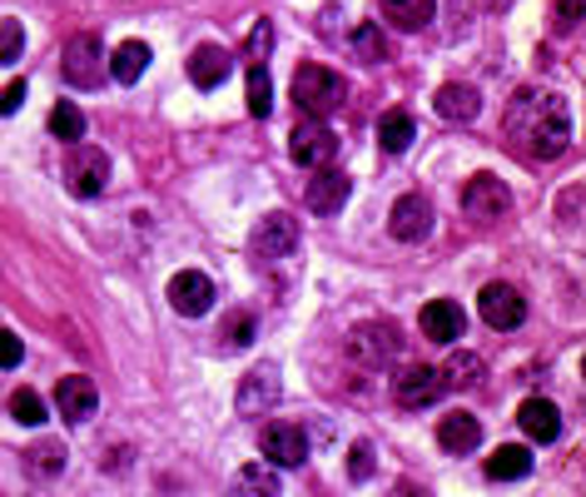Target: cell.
I'll list each match as a JSON object with an SVG mask.
<instances>
[{"label": "cell", "instance_id": "obj_1", "mask_svg": "<svg viewBox=\"0 0 586 497\" xmlns=\"http://www.w3.org/2000/svg\"><path fill=\"white\" fill-rule=\"evenodd\" d=\"M507 135L532 155V160H552V155L567 150L572 140V120L562 95H542V90H522L507 105Z\"/></svg>", "mask_w": 586, "mask_h": 497}, {"label": "cell", "instance_id": "obj_2", "mask_svg": "<svg viewBox=\"0 0 586 497\" xmlns=\"http://www.w3.org/2000/svg\"><path fill=\"white\" fill-rule=\"evenodd\" d=\"M344 100H348V85H344V76H334L328 66H304L294 76V105L304 115H314V120L334 115Z\"/></svg>", "mask_w": 586, "mask_h": 497}, {"label": "cell", "instance_id": "obj_3", "mask_svg": "<svg viewBox=\"0 0 586 497\" xmlns=\"http://www.w3.org/2000/svg\"><path fill=\"white\" fill-rule=\"evenodd\" d=\"M463 215L477 219V225H503L513 215V189L497 175H473L463 189Z\"/></svg>", "mask_w": 586, "mask_h": 497}, {"label": "cell", "instance_id": "obj_4", "mask_svg": "<svg viewBox=\"0 0 586 497\" xmlns=\"http://www.w3.org/2000/svg\"><path fill=\"white\" fill-rule=\"evenodd\" d=\"M348 354H354V364H364V368H388L393 358L403 354V334L383 319H368L348 334Z\"/></svg>", "mask_w": 586, "mask_h": 497}, {"label": "cell", "instance_id": "obj_5", "mask_svg": "<svg viewBox=\"0 0 586 497\" xmlns=\"http://www.w3.org/2000/svg\"><path fill=\"white\" fill-rule=\"evenodd\" d=\"M66 80L75 90H100L105 80H110V66H105V40L100 36H75L66 46Z\"/></svg>", "mask_w": 586, "mask_h": 497}, {"label": "cell", "instance_id": "obj_6", "mask_svg": "<svg viewBox=\"0 0 586 497\" xmlns=\"http://www.w3.org/2000/svg\"><path fill=\"white\" fill-rule=\"evenodd\" d=\"M289 155H294V165H304V169H328L338 155V135L328 130L324 120H304L289 135Z\"/></svg>", "mask_w": 586, "mask_h": 497}, {"label": "cell", "instance_id": "obj_7", "mask_svg": "<svg viewBox=\"0 0 586 497\" xmlns=\"http://www.w3.org/2000/svg\"><path fill=\"white\" fill-rule=\"evenodd\" d=\"M105 179H110V155L95 150V145H75V150H70V165H66L70 195L95 199V195L105 189Z\"/></svg>", "mask_w": 586, "mask_h": 497}, {"label": "cell", "instance_id": "obj_8", "mask_svg": "<svg viewBox=\"0 0 586 497\" xmlns=\"http://www.w3.org/2000/svg\"><path fill=\"white\" fill-rule=\"evenodd\" d=\"M433 199L428 195H403L393 199V215H388V229L393 239H403V245H423V239L433 235Z\"/></svg>", "mask_w": 586, "mask_h": 497}, {"label": "cell", "instance_id": "obj_9", "mask_svg": "<svg viewBox=\"0 0 586 497\" xmlns=\"http://www.w3.org/2000/svg\"><path fill=\"white\" fill-rule=\"evenodd\" d=\"M477 314H483L497 334H513V329H522V319H527V299H522L513 284H487V289L477 294Z\"/></svg>", "mask_w": 586, "mask_h": 497}, {"label": "cell", "instance_id": "obj_10", "mask_svg": "<svg viewBox=\"0 0 586 497\" xmlns=\"http://www.w3.org/2000/svg\"><path fill=\"white\" fill-rule=\"evenodd\" d=\"M254 259H289L298 249V219L294 215H264L249 239Z\"/></svg>", "mask_w": 586, "mask_h": 497}, {"label": "cell", "instance_id": "obj_11", "mask_svg": "<svg viewBox=\"0 0 586 497\" xmlns=\"http://www.w3.org/2000/svg\"><path fill=\"white\" fill-rule=\"evenodd\" d=\"M169 304H175V314H185V319H199V314L215 309V279L199 269H179L175 279H169Z\"/></svg>", "mask_w": 586, "mask_h": 497}, {"label": "cell", "instance_id": "obj_12", "mask_svg": "<svg viewBox=\"0 0 586 497\" xmlns=\"http://www.w3.org/2000/svg\"><path fill=\"white\" fill-rule=\"evenodd\" d=\"M274 404H279V368H274V364L249 368V374H244V384H239L234 408H239L244 418H259V414H269Z\"/></svg>", "mask_w": 586, "mask_h": 497}, {"label": "cell", "instance_id": "obj_13", "mask_svg": "<svg viewBox=\"0 0 586 497\" xmlns=\"http://www.w3.org/2000/svg\"><path fill=\"white\" fill-rule=\"evenodd\" d=\"M259 448L269 458V468H298L308 458V433L294 428V423H274V428L259 433Z\"/></svg>", "mask_w": 586, "mask_h": 497}, {"label": "cell", "instance_id": "obj_14", "mask_svg": "<svg viewBox=\"0 0 586 497\" xmlns=\"http://www.w3.org/2000/svg\"><path fill=\"white\" fill-rule=\"evenodd\" d=\"M348 195H354V179H348L344 169H314V179H308V189H304L314 215H338V209L348 205Z\"/></svg>", "mask_w": 586, "mask_h": 497}, {"label": "cell", "instance_id": "obj_15", "mask_svg": "<svg viewBox=\"0 0 586 497\" xmlns=\"http://www.w3.org/2000/svg\"><path fill=\"white\" fill-rule=\"evenodd\" d=\"M56 408H60V418H66V423H90V418H95V408H100V388H95L85 374L60 378V388H56Z\"/></svg>", "mask_w": 586, "mask_h": 497}, {"label": "cell", "instance_id": "obj_16", "mask_svg": "<svg viewBox=\"0 0 586 497\" xmlns=\"http://www.w3.org/2000/svg\"><path fill=\"white\" fill-rule=\"evenodd\" d=\"M393 398H398L403 408H433L443 398V374L438 368H408L403 378H393Z\"/></svg>", "mask_w": 586, "mask_h": 497}, {"label": "cell", "instance_id": "obj_17", "mask_svg": "<svg viewBox=\"0 0 586 497\" xmlns=\"http://www.w3.org/2000/svg\"><path fill=\"white\" fill-rule=\"evenodd\" d=\"M418 329H423V338H433V344H453V338H463V329H467V314H463V304H453V299H433L428 309L418 314Z\"/></svg>", "mask_w": 586, "mask_h": 497}, {"label": "cell", "instance_id": "obj_18", "mask_svg": "<svg viewBox=\"0 0 586 497\" xmlns=\"http://www.w3.org/2000/svg\"><path fill=\"white\" fill-rule=\"evenodd\" d=\"M433 110L443 115L447 125H473L477 115H483V95L473 90V85H443L438 95H433Z\"/></svg>", "mask_w": 586, "mask_h": 497}, {"label": "cell", "instance_id": "obj_19", "mask_svg": "<svg viewBox=\"0 0 586 497\" xmlns=\"http://www.w3.org/2000/svg\"><path fill=\"white\" fill-rule=\"evenodd\" d=\"M517 423L532 443H557V433H562V414L552 398H527V404L517 408Z\"/></svg>", "mask_w": 586, "mask_h": 497}, {"label": "cell", "instance_id": "obj_20", "mask_svg": "<svg viewBox=\"0 0 586 497\" xmlns=\"http://www.w3.org/2000/svg\"><path fill=\"white\" fill-rule=\"evenodd\" d=\"M229 70H234V60H229V50H219V46H199L195 56H189V80H195L199 90L224 85L229 80Z\"/></svg>", "mask_w": 586, "mask_h": 497}, {"label": "cell", "instance_id": "obj_21", "mask_svg": "<svg viewBox=\"0 0 586 497\" xmlns=\"http://www.w3.org/2000/svg\"><path fill=\"white\" fill-rule=\"evenodd\" d=\"M438 443H443V453H473L483 443V423L473 414H447L438 423Z\"/></svg>", "mask_w": 586, "mask_h": 497}, {"label": "cell", "instance_id": "obj_22", "mask_svg": "<svg viewBox=\"0 0 586 497\" xmlns=\"http://www.w3.org/2000/svg\"><path fill=\"white\" fill-rule=\"evenodd\" d=\"M105 66H110L115 85H135L149 70V46L145 40H125V46H115V56H105Z\"/></svg>", "mask_w": 586, "mask_h": 497}, {"label": "cell", "instance_id": "obj_23", "mask_svg": "<svg viewBox=\"0 0 586 497\" xmlns=\"http://www.w3.org/2000/svg\"><path fill=\"white\" fill-rule=\"evenodd\" d=\"M532 473V448H522V443H503V448L487 458V478L493 483H517Z\"/></svg>", "mask_w": 586, "mask_h": 497}, {"label": "cell", "instance_id": "obj_24", "mask_svg": "<svg viewBox=\"0 0 586 497\" xmlns=\"http://www.w3.org/2000/svg\"><path fill=\"white\" fill-rule=\"evenodd\" d=\"M234 497H284L279 473L269 463H249V468L234 473Z\"/></svg>", "mask_w": 586, "mask_h": 497}, {"label": "cell", "instance_id": "obj_25", "mask_svg": "<svg viewBox=\"0 0 586 497\" xmlns=\"http://www.w3.org/2000/svg\"><path fill=\"white\" fill-rule=\"evenodd\" d=\"M433 10H438V0H383V16H388L398 30H408V36L428 26Z\"/></svg>", "mask_w": 586, "mask_h": 497}, {"label": "cell", "instance_id": "obj_26", "mask_svg": "<svg viewBox=\"0 0 586 497\" xmlns=\"http://www.w3.org/2000/svg\"><path fill=\"white\" fill-rule=\"evenodd\" d=\"M413 135H418V125H413L408 110H388V115L378 120V145H383L388 155H403V150H408Z\"/></svg>", "mask_w": 586, "mask_h": 497}, {"label": "cell", "instance_id": "obj_27", "mask_svg": "<svg viewBox=\"0 0 586 497\" xmlns=\"http://www.w3.org/2000/svg\"><path fill=\"white\" fill-rule=\"evenodd\" d=\"M244 95H249V115H269L274 110V85H269V70L264 66H249L244 70Z\"/></svg>", "mask_w": 586, "mask_h": 497}, {"label": "cell", "instance_id": "obj_28", "mask_svg": "<svg viewBox=\"0 0 586 497\" xmlns=\"http://www.w3.org/2000/svg\"><path fill=\"white\" fill-rule=\"evenodd\" d=\"M443 374V388H473L477 378H483V358H473V354H453L447 364L438 368Z\"/></svg>", "mask_w": 586, "mask_h": 497}, {"label": "cell", "instance_id": "obj_29", "mask_svg": "<svg viewBox=\"0 0 586 497\" xmlns=\"http://www.w3.org/2000/svg\"><path fill=\"white\" fill-rule=\"evenodd\" d=\"M50 135H56V140H80L85 135V110L75 100H60L56 110H50Z\"/></svg>", "mask_w": 586, "mask_h": 497}, {"label": "cell", "instance_id": "obj_30", "mask_svg": "<svg viewBox=\"0 0 586 497\" xmlns=\"http://www.w3.org/2000/svg\"><path fill=\"white\" fill-rule=\"evenodd\" d=\"M354 50L368 60V66H383V60H388V40H383V30L373 26V20L354 26Z\"/></svg>", "mask_w": 586, "mask_h": 497}, {"label": "cell", "instance_id": "obj_31", "mask_svg": "<svg viewBox=\"0 0 586 497\" xmlns=\"http://www.w3.org/2000/svg\"><path fill=\"white\" fill-rule=\"evenodd\" d=\"M10 414H16V423H26V428H40V423H46V398H40L36 388H16Z\"/></svg>", "mask_w": 586, "mask_h": 497}, {"label": "cell", "instance_id": "obj_32", "mask_svg": "<svg viewBox=\"0 0 586 497\" xmlns=\"http://www.w3.org/2000/svg\"><path fill=\"white\" fill-rule=\"evenodd\" d=\"M60 468H66V448H60V443H40V448H30V473L56 478Z\"/></svg>", "mask_w": 586, "mask_h": 497}, {"label": "cell", "instance_id": "obj_33", "mask_svg": "<svg viewBox=\"0 0 586 497\" xmlns=\"http://www.w3.org/2000/svg\"><path fill=\"white\" fill-rule=\"evenodd\" d=\"M20 46H26V26L20 20H0V66H16Z\"/></svg>", "mask_w": 586, "mask_h": 497}, {"label": "cell", "instance_id": "obj_34", "mask_svg": "<svg viewBox=\"0 0 586 497\" xmlns=\"http://www.w3.org/2000/svg\"><path fill=\"white\" fill-rule=\"evenodd\" d=\"M224 344H229V348H249L254 344V314H234V319L224 324Z\"/></svg>", "mask_w": 586, "mask_h": 497}, {"label": "cell", "instance_id": "obj_35", "mask_svg": "<svg viewBox=\"0 0 586 497\" xmlns=\"http://www.w3.org/2000/svg\"><path fill=\"white\" fill-rule=\"evenodd\" d=\"M269 46H274V26L269 20H259V26H254V36H249V66H264V56H269Z\"/></svg>", "mask_w": 586, "mask_h": 497}, {"label": "cell", "instance_id": "obj_36", "mask_svg": "<svg viewBox=\"0 0 586 497\" xmlns=\"http://www.w3.org/2000/svg\"><path fill=\"white\" fill-rule=\"evenodd\" d=\"M20 358H26V344H20L10 329H0V368H16Z\"/></svg>", "mask_w": 586, "mask_h": 497}, {"label": "cell", "instance_id": "obj_37", "mask_svg": "<svg viewBox=\"0 0 586 497\" xmlns=\"http://www.w3.org/2000/svg\"><path fill=\"white\" fill-rule=\"evenodd\" d=\"M348 473H354L358 483H364L368 473H373V448H368V443H358V448L348 453Z\"/></svg>", "mask_w": 586, "mask_h": 497}, {"label": "cell", "instance_id": "obj_38", "mask_svg": "<svg viewBox=\"0 0 586 497\" xmlns=\"http://www.w3.org/2000/svg\"><path fill=\"white\" fill-rule=\"evenodd\" d=\"M20 100H26V80H10L6 90H0V115H16Z\"/></svg>", "mask_w": 586, "mask_h": 497}, {"label": "cell", "instance_id": "obj_39", "mask_svg": "<svg viewBox=\"0 0 586 497\" xmlns=\"http://www.w3.org/2000/svg\"><path fill=\"white\" fill-rule=\"evenodd\" d=\"M557 20H562V30H577V20H582V0H557Z\"/></svg>", "mask_w": 586, "mask_h": 497}, {"label": "cell", "instance_id": "obj_40", "mask_svg": "<svg viewBox=\"0 0 586 497\" xmlns=\"http://www.w3.org/2000/svg\"><path fill=\"white\" fill-rule=\"evenodd\" d=\"M493 6H503V0H493Z\"/></svg>", "mask_w": 586, "mask_h": 497}]
</instances>
